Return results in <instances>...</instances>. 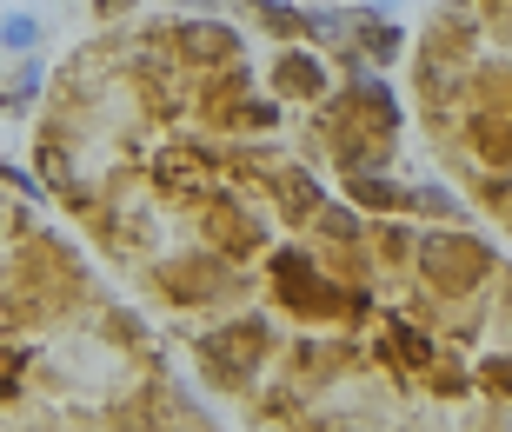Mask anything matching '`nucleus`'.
Segmentation results:
<instances>
[{"label":"nucleus","instance_id":"1","mask_svg":"<svg viewBox=\"0 0 512 432\" xmlns=\"http://www.w3.org/2000/svg\"><path fill=\"white\" fill-rule=\"evenodd\" d=\"M426 253H433V273H439V280H446V286H459V280L473 286L479 273H486V260H493L486 246H453V240H433V246H426Z\"/></svg>","mask_w":512,"mask_h":432},{"label":"nucleus","instance_id":"2","mask_svg":"<svg viewBox=\"0 0 512 432\" xmlns=\"http://www.w3.org/2000/svg\"><path fill=\"white\" fill-rule=\"evenodd\" d=\"M233 47H240V40H233L227 27H187V54L193 60H227Z\"/></svg>","mask_w":512,"mask_h":432},{"label":"nucleus","instance_id":"3","mask_svg":"<svg viewBox=\"0 0 512 432\" xmlns=\"http://www.w3.org/2000/svg\"><path fill=\"white\" fill-rule=\"evenodd\" d=\"M280 80L293 87V94H320V67H306V60H286Z\"/></svg>","mask_w":512,"mask_h":432},{"label":"nucleus","instance_id":"4","mask_svg":"<svg viewBox=\"0 0 512 432\" xmlns=\"http://www.w3.org/2000/svg\"><path fill=\"white\" fill-rule=\"evenodd\" d=\"M353 200H366V207H393L399 193L386 187V180H360V173H353Z\"/></svg>","mask_w":512,"mask_h":432},{"label":"nucleus","instance_id":"5","mask_svg":"<svg viewBox=\"0 0 512 432\" xmlns=\"http://www.w3.org/2000/svg\"><path fill=\"white\" fill-rule=\"evenodd\" d=\"M406 207H419V213H453V200L439 187H419V193H406Z\"/></svg>","mask_w":512,"mask_h":432}]
</instances>
